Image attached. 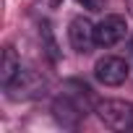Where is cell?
I'll return each instance as SVG.
<instances>
[{"instance_id":"cell-4","label":"cell","mask_w":133,"mask_h":133,"mask_svg":"<svg viewBox=\"0 0 133 133\" xmlns=\"http://www.w3.org/2000/svg\"><path fill=\"white\" fill-rule=\"evenodd\" d=\"M125 31H128V24H125L123 16H117V13L104 16L97 24V47H112V44H117L120 39H125Z\"/></svg>"},{"instance_id":"cell-1","label":"cell","mask_w":133,"mask_h":133,"mask_svg":"<svg viewBox=\"0 0 133 133\" xmlns=\"http://www.w3.org/2000/svg\"><path fill=\"white\" fill-rule=\"evenodd\" d=\"M94 110H97L99 120L112 130L133 128V104L125 99H102V102H97Z\"/></svg>"},{"instance_id":"cell-3","label":"cell","mask_w":133,"mask_h":133,"mask_svg":"<svg viewBox=\"0 0 133 133\" xmlns=\"http://www.w3.org/2000/svg\"><path fill=\"white\" fill-rule=\"evenodd\" d=\"M68 42H71V47H73L76 52H81V55L91 52V47L97 44V26H94L89 18L76 16V18L71 21V26H68Z\"/></svg>"},{"instance_id":"cell-8","label":"cell","mask_w":133,"mask_h":133,"mask_svg":"<svg viewBox=\"0 0 133 133\" xmlns=\"http://www.w3.org/2000/svg\"><path fill=\"white\" fill-rule=\"evenodd\" d=\"M128 55L133 57V39H130V44H128Z\"/></svg>"},{"instance_id":"cell-5","label":"cell","mask_w":133,"mask_h":133,"mask_svg":"<svg viewBox=\"0 0 133 133\" xmlns=\"http://www.w3.org/2000/svg\"><path fill=\"white\" fill-rule=\"evenodd\" d=\"M52 110H55V117H57L63 125H68V128H73V125L86 115L84 102H81V99H73L71 94H63L60 99H55Z\"/></svg>"},{"instance_id":"cell-7","label":"cell","mask_w":133,"mask_h":133,"mask_svg":"<svg viewBox=\"0 0 133 133\" xmlns=\"http://www.w3.org/2000/svg\"><path fill=\"white\" fill-rule=\"evenodd\" d=\"M78 5H84L86 11H102L104 8V0H76Z\"/></svg>"},{"instance_id":"cell-6","label":"cell","mask_w":133,"mask_h":133,"mask_svg":"<svg viewBox=\"0 0 133 133\" xmlns=\"http://www.w3.org/2000/svg\"><path fill=\"white\" fill-rule=\"evenodd\" d=\"M18 71H21V63H18L13 47H5L3 50V65H0V84L8 89L13 84V78L18 76Z\"/></svg>"},{"instance_id":"cell-2","label":"cell","mask_w":133,"mask_h":133,"mask_svg":"<svg viewBox=\"0 0 133 133\" xmlns=\"http://www.w3.org/2000/svg\"><path fill=\"white\" fill-rule=\"evenodd\" d=\"M128 73H130L128 60L125 57H117V55H104L94 65V76L104 86H120V84H125L128 81Z\"/></svg>"}]
</instances>
